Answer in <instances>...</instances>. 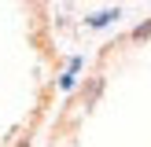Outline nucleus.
Returning <instances> with one entry per match:
<instances>
[{
    "mask_svg": "<svg viewBox=\"0 0 151 147\" xmlns=\"http://www.w3.org/2000/svg\"><path fill=\"white\" fill-rule=\"evenodd\" d=\"M19 147H26V143H19Z\"/></svg>",
    "mask_w": 151,
    "mask_h": 147,
    "instance_id": "obj_1",
    "label": "nucleus"
}]
</instances>
